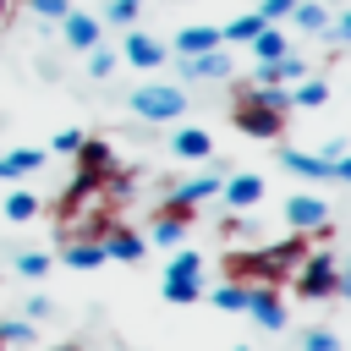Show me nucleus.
<instances>
[{
	"label": "nucleus",
	"mask_w": 351,
	"mask_h": 351,
	"mask_svg": "<svg viewBox=\"0 0 351 351\" xmlns=\"http://www.w3.org/2000/svg\"><path fill=\"white\" fill-rule=\"evenodd\" d=\"M285 110H291V93L280 82H252V88H236V132L258 137V143H274L285 132Z\"/></svg>",
	"instance_id": "f257e3e1"
},
{
	"label": "nucleus",
	"mask_w": 351,
	"mask_h": 351,
	"mask_svg": "<svg viewBox=\"0 0 351 351\" xmlns=\"http://www.w3.org/2000/svg\"><path fill=\"white\" fill-rule=\"evenodd\" d=\"M302 241H285V247H263V252H236L230 258V280H241V285H269V280H280V274H291L296 263H302Z\"/></svg>",
	"instance_id": "f03ea898"
},
{
	"label": "nucleus",
	"mask_w": 351,
	"mask_h": 351,
	"mask_svg": "<svg viewBox=\"0 0 351 351\" xmlns=\"http://www.w3.org/2000/svg\"><path fill=\"white\" fill-rule=\"evenodd\" d=\"M296 291L307 302H329V296H351V280L340 274L335 252H302V269H296Z\"/></svg>",
	"instance_id": "7ed1b4c3"
},
{
	"label": "nucleus",
	"mask_w": 351,
	"mask_h": 351,
	"mask_svg": "<svg viewBox=\"0 0 351 351\" xmlns=\"http://www.w3.org/2000/svg\"><path fill=\"white\" fill-rule=\"evenodd\" d=\"M71 159H77V170H71V192H66V203H82V197H93V192L104 186V176L115 170V154H110V143L82 137V148H77Z\"/></svg>",
	"instance_id": "20e7f679"
},
{
	"label": "nucleus",
	"mask_w": 351,
	"mask_h": 351,
	"mask_svg": "<svg viewBox=\"0 0 351 351\" xmlns=\"http://www.w3.org/2000/svg\"><path fill=\"white\" fill-rule=\"evenodd\" d=\"M132 115L137 121H181L186 93L176 82H143V88H132Z\"/></svg>",
	"instance_id": "39448f33"
},
{
	"label": "nucleus",
	"mask_w": 351,
	"mask_h": 351,
	"mask_svg": "<svg viewBox=\"0 0 351 351\" xmlns=\"http://www.w3.org/2000/svg\"><path fill=\"white\" fill-rule=\"evenodd\" d=\"M280 165L291 176H307V181H351V159H324V154H307V148H285Z\"/></svg>",
	"instance_id": "423d86ee"
},
{
	"label": "nucleus",
	"mask_w": 351,
	"mask_h": 351,
	"mask_svg": "<svg viewBox=\"0 0 351 351\" xmlns=\"http://www.w3.org/2000/svg\"><path fill=\"white\" fill-rule=\"evenodd\" d=\"M263 192H269V181H263V176L236 170V176H225V181H219V192H214V197H219L230 214H247V208H258V203H263Z\"/></svg>",
	"instance_id": "0eeeda50"
},
{
	"label": "nucleus",
	"mask_w": 351,
	"mask_h": 351,
	"mask_svg": "<svg viewBox=\"0 0 351 351\" xmlns=\"http://www.w3.org/2000/svg\"><path fill=\"white\" fill-rule=\"evenodd\" d=\"M186 230H192V203H159V214H154V225H148V241L154 247H181L186 241Z\"/></svg>",
	"instance_id": "6e6552de"
},
{
	"label": "nucleus",
	"mask_w": 351,
	"mask_h": 351,
	"mask_svg": "<svg viewBox=\"0 0 351 351\" xmlns=\"http://www.w3.org/2000/svg\"><path fill=\"white\" fill-rule=\"evenodd\" d=\"M121 55H126V66L159 71V66L170 60V44H159L154 33H137V27H126V38H121Z\"/></svg>",
	"instance_id": "1a4fd4ad"
},
{
	"label": "nucleus",
	"mask_w": 351,
	"mask_h": 351,
	"mask_svg": "<svg viewBox=\"0 0 351 351\" xmlns=\"http://www.w3.org/2000/svg\"><path fill=\"white\" fill-rule=\"evenodd\" d=\"M99 247H104V258H110V263H143V252H148V236H137L132 225H104Z\"/></svg>",
	"instance_id": "9d476101"
},
{
	"label": "nucleus",
	"mask_w": 351,
	"mask_h": 351,
	"mask_svg": "<svg viewBox=\"0 0 351 351\" xmlns=\"http://www.w3.org/2000/svg\"><path fill=\"white\" fill-rule=\"evenodd\" d=\"M176 60H181V77H186V82H219V77H230L225 44H214V49H203V55H176Z\"/></svg>",
	"instance_id": "9b49d317"
},
{
	"label": "nucleus",
	"mask_w": 351,
	"mask_h": 351,
	"mask_svg": "<svg viewBox=\"0 0 351 351\" xmlns=\"http://www.w3.org/2000/svg\"><path fill=\"white\" fill-rule=\"evenodd\" d=\"M60 38L88 55L93 44H104V22H99L93 11H66V16H60Z\"/></svg>",
	"instance_id": "f8f14e48"
},
{
	"label": "nucleus",
	"mask_w": 351,
	"mask_h": 351,
	"mask_svg": "<svg viewBox=\"0 0 351 351\" xmlns=\"http://www.w3.org/2000/svg\"><path fill=\"white\" fill-rule=\"evenodd\" d=\"M241 313H247L252 324H263L269 335H274V329H285V307H280V296H274L269 285H247V302H241Z\"/></svg>",
	"instance_id": "ddd939ff"
},
{
	"label": "nucleus",
	"mask_w": 351,
	"mask_h": 351,
	"mask_svg": "<svg viewBox=\"0 0 351 351\" xmlns=\"http://www.w3.org/2000/svg\"><path fill=\"white\" fill-rule=\"evenodd\" d=\"M324 219H329V203L313 197V192H296V197L285 203V225H291V230H318Z\"/></svg>",
	"instance_id": "4468645a"
},
{
	"label": "nucleus",
	"mask_w": 351,
	"mask_h": 351,
	"mask_svg": "<svg viewBox=\"0 0 351 351\" xmlns=\"http://www.w3.org/2000/svg\"><path fill=\"white\" fill-rule=\"evenodd\" d=\"M170 148H176V159H208V154H214V132H203V126H176V132H170Z\"/></svg>",
	"instance_id": "2eb2a0df"
},
{
	"label": "nucleus",
	"mask_w": 351,
	"mask_h": 351,
	"mask_svg": "<svg viewBox=\"0 0 351 351\" xmlns=\"http://www.w3.org/2000/svg\"><path fill=\"white\" fill-rule=\"evenodd\" d=\"M296 77H307V60L302 55H280V60H258L252 82H296Z\"/></svg>",
	"instance_id": "dca6fc26"
},
{
	"label": "nucleus",
	"mask_w": 351,
	"mask_h": 351,
	"mask_svg": "<svg viewBox=\"0 0 351 351\" xmlns=\"http://www.w3.org/2000/svg\"><path fill=\"white\" fill-rule=\"evenodd\" d=\"M247 44H252V55H258V60H280V55H291V38H285L274 22H263V27H258Z\"/></svg>",
	"instance_id": "f3484780"
},
{
	"label": "nucleus",
	"mask_w": 351,
	"mask_h": 351,
	"mask_svg": "<svg viewBox=\"0 0 351 351\" xmlns=\"http://www.w3.org/2000/svg\"><path fill=\"white\" fill-rule=\"evenodd\" d=\"M219 181H225V176H219V170H208V176H192V181H181V186H176L170 197H176V203H192V208H197L203 197H214V192H219Z\"/></svg>",
	"instance_id": "a211bd4d"
},
{
	"label": "nucleus",
	"mask_w": 351,
	"mask_h": 351,
	"mask_svg": "<svg viewBox=\"0 0 351 351\" xmlns=\"http://www.w3.org/2000/svg\"><path fill=\"white\" fill-rule=\"evenodd\" d=\"M99 263H110V258H104V247H99L93 236L66 241V269H99Z\"/></svg>",
	"instance_id": "6ab92c4d"
},
{
	"label": "nucleus",
	"mask_w": 351,
	"mask_h": 351,
	"mask_svg": "<svg viewBox=\"0 0 351 351\" xmlns=\"http://www.w3.org/2000/svg\"><path fill=\"white\" fill-rule=\"evenodd\" d=\"M291 104H296V110H318V104H329V82H324V77H296Z\"/></svg>",
	"instance_id": "aec40b11"
},
{
	"label": "nucleus",
	"mask_w": 351,
	"mask_h": 351,
	"mask_svg": "<svg viewBox=\"0 0 351 351\" xmlns=\"http://www.w3.org/2000/svg\"><path fill=\"white\" fill-rule=\"evenodd\" d=\"M38 165H44L38 148H11V154H0V181H16V176H27V170H38Z\"/></svg>",
	"instance_id": "412c9836"
},
{
	"label": "nucleus",
	"mask_w": 351,
	"mask_h": 351,
	"mask_svg": "<svg viewBox=\"0 0 351 351\" xmlns=\"http://www.w3.org/2000/svg\"><path fill=\"white\" fill-rule=\"evenodd\" d=\"M219 44V27H181L176 33V55H203Z\"/></svg>",
	"instance_id": "4be33fe9"
},
{
	"label": "nucleus",
	"mask_w": 351,
	"mask_h": 351,
	"mask_svg": "<svg viewBox=\"0 0 351 351\" xmlns=\"http://www.w3.org/2000/svg\"><path fill=\"white\" fill-rule=\"evenodd\" d=\"M165 302L170 307H192V302H203V280H176V274H165Z\"/></svg>",
	"instance_id": "5701e85b"
},
{
	"label": "nucleus",
	"mask_w": 351,
	"mask_h": 351,
	"mask_svg": "<svg viewBox=\"0 0 351 351\" xmlns=\"http://www.w3.org/2000/svg\"><path fill=\"white\" fill-rule=\"evenodd\" d=\"M38 214H44V203H38L33 192H11V197H5V219H11V225H33Z\"/></svg>",
	"instance_id": "b1692460"
},
{
	"label": "nucleus",
	"mask_w": 351,
	"mask_h": 351,
	"mask_svg": "<svg viewBox=\"0 0 351 351\" xmlns=\"http://www.w3.org/2000/svg\"><path fill=\"white\" fill-rule=\"evenodd\" d=\"M176 258L165 263V274H176V280H203V252H192V247H170Z\"/></svg>",
	"instance_id": "393cba45"
},
{
	"label": "nucleus",
	"mask_w": 351,
	"mask_h": 351,
	"mask_svg": "<svg viewBox=\"0 0 351 351\" xmlns=\"http://www.w3.org/2000/svg\"><path fill=\"white\" fill-rule=\"evenodd\" d=\"M258 27H263V16H258V11H247V16H230V22L219 27V44H247Z\"/></svg>",
	"instance_id": "a878e982"
},
{
	"label": "nucleus",
	"mask_w": 351,
	"mask_h": 351,
	"mask_svg": "<svg viewBox=\"0 0 351 351\" xmlns=\"http://www.w3.org/2000/svg\"><path fill=\"white\" fill-rule=\"evenodd\" d=\"M291 22H296L302 33H324V22H329V11H324L318 0H296V5H291Z\"/></svg>",
	"instance_id": "bb28decb"
},
{
	"label": "nucleus",
	"mask_w": 351,
	"mask_h": 351,
	"mask_svg": "<svg viewBox=\"0 0 351 351\" xmlns=\"http://www.w3.org/2000/svg\"><path fill=\"white\" fill-rule=\"evenodd\" d=\"M208 302H214L219 313H241V302H247V285H241V280H225V285H214V291H208Z\"/></svg>",
	"instance_id": "cd10ccee"
},
{
	"label": "nucleus",
	"mask_w": 351,
	"mask_h": 351,
	"mask_svg": "<svg viewBox=\"0 0 351 351\" xmlns=\"http://www.w3.org/2000/svg\"><path fill=\"white\" fill-rule=\"evenodd\" d=\"M55 263H49V252H38V247H27V252H16V274L22 280H44Z\"/></svg>",
	"instance_id": "c85d7f7f"
},
{
	"label": "nucleus",
	"mask_w": 351,
	"mask_h": 351,
	"mask_svg": "<svg viewBox=\"0 0 351 351\" xmlns=\"http://www.w3.org/2000/svg\"><path fill=\"white\" fill-rule=\"evenodd\" d=\"M137 11H143V0H104V16H99V22L132 27V22H137Z\"/></svg>",
	"instance_id": "c756f323"
},
{
	"label": "nucleus",
	"mask_w": 351,
	"mask_h": 351,
	"mask_svg": "<svg viewBox=\"0 0 351 351\" xmlns=\"http://www.w3.org/2000/svg\"><path fill=\"white\" fill-rule=\"evenodd\" d=\"M99 192H110V197H115V203H121V197H132V192H137V176H132V170H121V165H115V170H110V176H104V186H99Z\"/></svg>",
	"instance_id": "7c9ffc66"
},
{
	"label": "nucleus",
	"mask_w": 351,
	"mask_h": 351,
	"mask_svg": "<svg viewBox=\"0 0 351 351\" xmlns=\"http://www.w3.org/2000/svg\"><path fill=\"white\" fill-rule=\"evenodd\" d=\"M0 346H33V324L27 318H0Z\"/></svg>",
	"instance_id": "2f4dec72"
},
{
	"label": "nucleus",
	"mask_w": 351,
	"mask_h": 351,
	"mask_svg": "<svg viewBox=\"0 0 351 351\" xmlns=\"http://www.w3.org/2000/svg\"><path fill=\"white\" fill-rule=\"evenodd\" d=\"M302 351H340V335L335 329H307L302 335Z\"/></svg>",
	"instance_id": "473e14b6"
},
{
	"label": "nucleus",
	"mask_w": 351,
	"mask_h": 351,
	"mask_svg": "<svg viewBox=\"0 0 351 351\" xmlns=\"http://www.w3.org/2000/svg\"><path fill=\"white\" fill-rule=\"evenodd\" d=\"M88 71H93V77H110V71H115V55H110L104 44H93V49H88Z\"/></svg>",
	"instance_id": "72a5a7b5"
},
{
	"label": "nucleus",
	"mask_w": 351,
	"mask_h": 351,
	"mask_svg": "<svg viewBox=\"0 0 351 351\" xmlns=\"http://www.w3.org/2000/svg\"><path fill=\"white\" fill-rule=\"evenodd\" d=\"M82 137H88L82 126H66V132H55V143H49V148H55V154H77V148H82Z\"/></svg>",
	"instance_id": "f704fd0d"
},
{
	"label": "nucleus",
	"mask_w": 351,
	"mask_h": 351,
	"mask_svg": "<svg viewBox=\"0 0 351 351\" xmlns=\"http://www.w3.org/2000/svg\"><path fill=\"white\" fill-rule=\"evenodd\" d=\"M324 38H329V44L340 49V44L351 38V16H335V22H324Z\"/></svg>",
	"instance_id": "c9c22d12"
},
{
	"label": "nucleus",
	"mask_w": 351,
	"mask_h": 351,
	"mask_svg": "<svg viewBox=\"0 0 351 351\" xmlns=\"http://www.w3.org/2000/svg\"><path fill=\"white\" fill-rule=\"evenodd\" d=\"M49 313H55L49 296H27V302H22V318H27V324H38V318H49Z\"/></svg>",
	"instance_id": "e433bc0d"
},
{
	"label": "nucleus",
	"mask_w": 351,
	"mask_h": 351,
	"mask_svg": "<svg viewBox=\"0 0 351 351\" xmlns=\"http://www.w3.org/2000/svg\"><path fill=\"white\" fill-rule=\"evenodd\" d=\"M291 5L296 0H258V16L263 22H280V16H291Z\"/></svg>",
	"instance_id": "4c0bfd02"
},
{
	"label": "nucleus",
	"mask_w": 351,
	"mask_h": 351,
	"mask_svg": "<svg viewBox=\"0 0 351 351\" xmlns=\"http://www.w3.org/2000/svg\"><path fill=\"white\" fill-rule=\"evenodd\" d=\"M27 5H33L38 16H49V22H60V16L71 11V0H27Z\"/></svg>",
	"instance_id": "58836bf2"
},
{
	"label": "nucleus",
	"mask_w": 351,
	"mask_h": 351,
	"mask_svg": "<svg viewBox=\"0 0 351 351\" xmlns=\"http://www.w3.org/2000/svg\"><path fill=\"white\" fill-rule=\"evenodd\" d=\"M49 351H88V346H77V340H66V346H49Z\"/></svg>",
	"instance_id": "ea45409f"
},
{
	"label": "nucleus",
	"mask_w": 351,
	"mask_h": 351,
	"mask_svg": "<svg viewBox=\"0 0 351 351\" xmlns=\"http://www.w3.org/2000/svg\"><path fill=\"white\" fill-rule=\"evenodd\" d=\"M5 11H11V0H0V22H5Z\"/></svg>",
	"instance_id": "a19ab883"
},
{
	"label": "nucleus",
	"mask_w": 351,
	"mask_h": 351,
	"mask_svg": "<svg viewBox=\"0 0 351 351\" xmlns=\"http://www.w3.org/2000/svg\"><path fill=\"white\" fill-rule=\"evenodd\" d=\"M236 351H252V346H236Z\"/></svg>",
	"instance_id": "79ce46f5"
}]
</instances>
